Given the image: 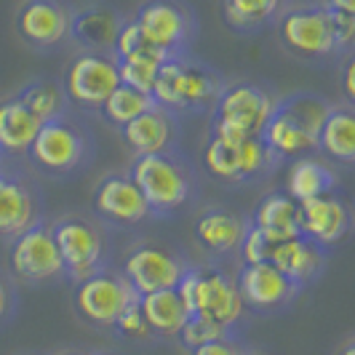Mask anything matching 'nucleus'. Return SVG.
I'll return each instance as SVG.
<instances>
[{"mask_svg": "<svg viewBox=\"0 0 355 355\" xmlns=\"http://www.w3.org/2000/svg\"><path fill=\"white\" fill-rule=\"evenodd\" d=\"M125 174L139 187L153 219H171L200 200V174L182 147L134 155Z\"/></svg>", "mask_w": 355, "mask_h": 355, "instance_id": "1", "label": "nucleus"}, {"mask_svg": "<svg viewBox=\"0 0 355 355\" xmlns=\"http://www.w3.org/2000/svg\"><path fill=\"white\" fill-rule=\"evenodd\" d=\"M225 83H227L225 72L216 70L214 64L193 53H179L163 59L150 94L155 105L171 110L179 118H190L211 112Z\"/></svg>", "mask_w": 355, "mask_h": 355, "instance_id": "2", "label": "nucleus"}, {"mask_svg": "<svg viewBox=\"0 0 355 355\" xmlns=\"http://www.w3.org/2000/svg\"><path fill=\"white\" fill-rule=\"evenodd\" d=\"M329 110H331V102L320 94H313V91L286 94L281 99H275L259 137L281 163L315 155L318 128L323 118L329 115Z\"/></svg>", "mask_w": 355, "mask_h": 355, "instance_id": "3", "label": "nucleus"}, {"mask_svg": "<svg viewBox=\"0 0 355 355\" xmlns=\"http://www.w3.org/2000/svg\"><path fill=\"white\" fill-rule=\"evenodd\" d=\"M174 288L190 315L214 320L232 334H241L246 307L235 288V272L225 262L206 259L203 265H190Z\"/></svg>", "mask_w": 355, "mask_h": 355, "instance_id": "4", "label": "nucleus"}, {"mask_svg": "<svg viewBox=\"0 0 355 355\" xmlns=\"http://www.w3.org/2000/svg\"><path fill=\"white\" fill-rule=\"evenodd\" d=\"M24 158L33 163L35 171L46 177H75L91 168V163L96 158V137L83 121L72 118V112H67L56 121L40 123Z\"/></svg>", "mask_w": 355, "mask_h": 355, "instance_id": "5", "label": "nucleus"}, {"mask_svg": "<svg viewBox=\"0 0 355 355\" xmlns=\"http://www.w3.org/2000/svg\"><path fill=\"white\" fill-rule=\"evenodd\" d=\"M272 24L284 51L300 62H329L345 56L339 46L334 14L323 3H288Z\"/></svg>", "mask_w": 355, "mask_h": 355, "instance_id": "6", "label": "nucleus"}, {"mask_svg": "<svg viewBox=\"0 0 355 355\" xmlns=\"http://www.w3.org/2000/svg\"><path fill=\"white\" fill-rule=\"evenodd\" d=\"M49 225L62 259L64 278L70 284H78L99 272L102 267L112 265V235L99 219H91L83 214H64Z\"/></svg>", "mask_w": 355, "mask_h": 355, "instance_id": "7", "label": "nucleus"}, {"mask_svg": "<svg viewBox=\"0 0 355 355\" xmlns=\"http://www.w3.org/2000/svg\"><path fill=\"white\" fill-rule=\"evenodd\" d=\"M275 96L254 80H227L211 107L209 137L225 142H243L259 137L265 128Z\"/></svg>", "mask_w": 355, "mask_h": 355, "instance_id": "8", "label": "nucleus"}, {"mask_svg": "<svg viewBox=\"0 0 355 355\" xmlns=\"http://www.w3.org/2000/svg\"><path fill=\"white\" fill-rule=\"evenodd\" d=\"M284 163L270 153L262 137H251L243 142H225L209 137L203 147V168L206 174L225 187H243L270 179Z\"/></svg>", "mask_w": 355, "mask_h": 355, "instance_id": "9", "label": "nucleus"}, {"mask_svg": "<svg viewBox=\"0 0 355 355\" xmlns=\"http://www.w3.org/2000/svg\"><path fill=\"white\" fill-rule=\"evenodd\" d=\"M131 19L163 56L190 53L198 40V17L184 0H144Z\"/></svg>", "mask_w": 355, "mask_h": 355, "instance_id": "10", "label": "nucleus"}, {"mask_svg": "<svg viewBox=\"0 0 355 355\" xmlns=\"http://www.w3.org/2000/svg\"><path fill=\"white\" fill-rule=\"evenodd\" d=\"M72 286H75V291H72L75 313L94 329H105V331L112 329V323L128 304L139 300V294L131 288L123 272L112 265L102 267L99 272H94Z\"/></svg>", "mask_w": 355, "mask_h": 355, "instance_id": "11", "label": "nucleus"}, {"mask_svg": "<svg viewBox=\"0 0 355 355\" xmlns=\"http://www.w3.org/2000/svg\"><path fill=\"white\" fill-rule=\"evenodd\" d=\"M121 86L115 53L78 51L62 75V89L70 105L80 110H99L102 102Z\"/></svg>", "mask_w": 355, "mask_h": 355, "instance_id": "12", "label": "nucleus"}, {"mask_svg": "<svg viewBox=\"0 0 355 355\" xmlns=\"http://www.w3.org/2000/svg\"><path fill=\"white\" fill-rule=\"evenodd\" d=\"M235 288L246 313L254 315H278L300 300L302 288L286 278L272 262L259 265H238L235 270Z\"/></svg>", "mask_w": 355, "mask_h": 355, "instance_id": "13", "label": "nucleus"}, {"mask_svg": "<svg viewBox=\"0 0 355 355\" xmlns=\"http://www.w3.org/2000/svg\"><path fill=\"white\" fill-rule=\"evenodd\" d=\"M8 265H11V278L30 286L64 278L51 225L46 219L8 241Z\"/></svg>", "mask_w": 355, "mask_h": 355, "instance_id": "14", "label": "nucleus"}, {"mask_svg": "<svg viewBox=\"0 0 355 355\" xmlns=\"http://www.w3.org/2000/svg\"><path fill=\"white\" fill-rule=\"evenodd\" d=\"M187 267L190 262L184 254L163 243H137L125 251L118 270L137 294H150L160 288H174Z\"/></svg>", "mask_w": 355, "mask_h": 355, "instance_id": "15", "label": "nucleus"}, {"mask_svg": "<svg viewBox=\"0 0 355 355\" xmlns=\"http://www.w3.org/2000/svg\"><path fill=\"white\" fill-rule=\"evenodd\" d=\"M70 0H21L14 14V27L24 46L33 51H53L70 40Z\"/></svg>", "mask_w": 355, "mask_h": 355, "instance_id": "16", "label": "nucleus"}, {"mask_svg": "<svg viewBox=\"0 0 355 355\" xmlns=\"http://www.w3.org/2000/svg\"><path fill=\"white\" fill-rule=\"evenodd\" d=\"M91 206H94V214L99 216V222L107 227L131 230L147 219H153L139 187L131 182L128 174H121V171H110L96 182L91 193Z\"/></svg>", "mask_w": 355, "mask_h": 355, "instance_id": "17", "label": "nucleus"}, {"mask_svg": "<svg viewBox=\"0 0 355 355\" xmlns=\"http://www.w3.org/2000/svg\"><path fill=\"white\" fill-rule=\"evenodd\" d=\"M43 219L46 203L35 182L21 171L0 168V238L11 241Z\"/></svg>", "mask_w": 355, "mask_h": 355, "instance_id": "18", "label": "nucleus"}, {"mask_svg": "<svg viewBox=\"0 0 355 355\" xmlns=\"http://www.w3.org/2000/svg\"><path fill=\"white\" fill-rule=\"evenodd\" d=\"M246 230H249V216L219 203L203 206L193 222L196 243L203 249L206 259H214V262H227L230 257H235Z\"/></svg>", "mask_w": 355, "mask_h": 355, "instance_id": "19", "label": "nucleus"}, {"mask_svg": "<svg viewBox=\"0 0 355 355\" xmlns=\"http://www.w3.org/2000/svg\"><path fill=\"white\" fill-rule=\"evenodd\" d=\"M300 230L323 249L342 243L353 230V211L347 200L337 193L300 200Z\"/></svg>", "mask_w": 355, "mask_h": 355, "instance_id": "20", "label": "nucleus"}, {"mask_svg": "<svg viewBox=\"0 0 355 355\" xmlns=\"http://www.w3.org/2000/svg\"><path fill=\"white\" fill-rule=\"evenodd\" d=\"M125 147L134 155H153L182 147V118L171 110L153 105L121 128Z\"/></svg>", "mask_w": 355, "mask_h": 355, "instance_id": "21", "label": "nucleus"}, {"mask_svg": "<svg viewBox=\"0 0 355 355\" xmlns=\"http://www.w3.org/2000/svg\"><path fill=\"white\" fill-rule=\"evenodd\" d=\"M123 21V14L118 8H110V6L94 3V6L75 8L70 21V40L78 46V51L112 53Z\"/></svg>", "mask_w": 355, "mask_h": 355, "instance_id": "22", "label": "nucleus"}, {"mask_svg": "<svg viewBox=\"0 0 355 355\" xmlns=\"http://www.w3.org/2000/svg\"><path fill=\"white\" fill-rule=\"evenodd\" d=\"M270 262L304 291L307 286H313L323 275V270L329 265V257H326V249L318 246L315 241L297 235V238L275 243L272 254H270Z\"/></svg>", "mask_w": 355, "mask_h": 355, "instance_id": "23", "label": "nucleus"}, {"mask_svg": "<svg viewBox=\"0 0 355 355\" xmlns=\"http://www.w3.org/2000/svg\"><path fill=\"white\" fill-rule=\"evenodd\" d=\"M249 225L257 227L272 243L297 238V235H302V230H300V203L286 190H270L257 200L254 211L249 214Z\"/></svg>", "mask_w": 355, "mask_h": 355, "instance_id": "24", "label": "nucleus"}, {"mask_svg": "<svg viewBox=\"0 0 355 355\" xmlns=\"http://www.w3.org/2000/svg\"><path fill=\"white\" fill-rule=\"evenodd\" d=\"M315 153L350 168L355 163V112L350 105H331L315 139Z\"/></svg>", "mask_w": 355, "mask_h": 355, "instance_id": "25", "label": "nucleus"}, {"mask_svg": "<svg viewBox=\"0 0 355 355\" xmlns=\"http://www.w3.org/2000/svg\"><path fill=\"white\" fill-rule=\"evenodd\" d=\"M139 310L158 342L160 339H177L184 320L190 318L177 288H160V291L139 294Z\"/></svg>", "mask_w": 355, "mask_h": 355, "instance_id": "26", "label": "nucleus"}, {"mask_svg": "<svg viewBox=\"0 0 355 355\" xmlns=\"http://www.w3.org/2000/svg\"><path fill=\"white\" fill-rule=\"evenodd\" d=\"M40 121L19 102L17 96L0 99V153L24 158L35 139Z\"/></svg>", "mask_w": 355, "mask_h": 355, "instance_id": "27", "label": "nucleus"}, {"mask_svg": "<svg viewBox=\"0 0 355 355\" xmlns=\"http://www.w3.org/2000/svg\"><path fill=\"white\" fill-rule=\"evenodd\" d=\"M339 177L329 163H323L315 155H304L297 158L288 168V179H286V193L294 198L297 203L307 200V198H318L326 193H337Z\"/></svg>", "mask_w": 355, "mask_h": 355, "instance_id": "28", "label": "nucleus"}, {"mask_svg": "<svg viewBox=\"0 0 355 355\" xmlns=\"http://www.w3.org/2000/svg\"><path fill=\"white\" fill-rule=\"evenodd\" d=\"M14 96H17L19 102L27 107L33 115H35L40 123L56 121V118L67 115V112L72 110L70 99H67V94H64V89H62V80L46 78V75L27 80Z\"/></svg>", "mask_w": 355, "mask_h": 355, "instance_id": "29", "label": "nucleus"}, {"mask_svg": "<svg viewBox=\"0 0 355 355\" xmlns=\"http://www.w3.org/2000/svg\"><path fill=\"white\" fill-rule=\"evenodd\" d=\"M288 0H222V19L232 33L249 35L270 27Z\"/></svg>", "mask_w": 355, "mask_h": 355, "instance_id": "30", "label": "nucleus"}, {"mask_svg": "<svg viewBox=\"0 0 355 355\" xmlns=\"http://www.w3.org/2000/svg\"><path fill=\"white\" fill-rule=\"evenodd\" d=\"M153 105H155V99H153L150 91H139V89H134V86L121 83V86L102 102V107H99L96 112L102 115V121H105L107 125H112V128L121 131L128 121H134L137 115H142L144 110H150Z\"/></svg>", "mask_w": 355, "mask_h": 355, "instance_id": "31", "label": "nucleus"}, {"mask_svg": "<svg viewBox=\"0 0 355 355\" xmlns=\"http://www.w3.org/2000/svg\"><path fill=\"white\" fill-rule=\"evenodd\" d=\"M163 59H168V56H160V53H139V56H123V59H118L121 83L134 86V89H139V91H150L153 83H155V75H158Z\"/></svg>", "mask_w": 355, "mask_h": 355, "instance_id": "32", "label": "nucleus"}, {"mask_svg": "<svg viewBox=\"0 0 355 355\" xmlns=\"http://www.w3.org/2000/svg\"><path fill=\"white\" fill-rule=\"evenodd\" d=\"M110 331H112L118 339H125V342H139V345L158 342L155 334L150 331V326H147V320H144L142 310H139V300H134V302L125 307L123 313L118 315V320L112 323Z\"/></svg>", "mask_w": 355, "mask_h": 355, "instance_id": "33", "label": "nucleus"}, {"mask_svg": "<svg viewBox=\"0 0 355 355\" xmlns=\"http://www.w3.org/2000/svg\"><path fill=\"white\" fill-rule=\"evenodd\" d=\"M225 334H232V331L222 329V326H219V323H214V320L190 315V318L184 320V326H182V331H179L177 342L182 345V347H184V350H193V347H198V345H203V342H211V339L225 337Z\"/></svg>", "mask_w": 355, "mask_h": 355, "instance_id": "34", "label": "nucleus"}, {"mask_svg": "<svg viewBox=\"0 0 355 355\" xmlns=\"http://www.w3.org/2000/svg\"><path fill=\"white\" fill-rule=\"evenodd\" d=\"M272 246H275L272 241H267L262 232L249 225V230H246V235H243V241H241V246H238V251H235V257H238V262H241V265H259V262H270Z\"/></svg>", "mask_w": 355, "mask_h": 355, "instance_id": "35", "label": "nucleus"}, {"mask_svg": "<svg viewBox=\"0 0 355 355\" xmlns=\"http://www.w3.org/2000/svg\"><path fill=\"white\" fill-rule=\"evenodd\" d=\"M249 353V345L243 342L241 334H225L211 342H203L190 350V355H246Z\"/></svg>", "mask_w": 355, "mask_h": 355, "instance_id": "36", "label": "nucleus"}, {"mask_svg": "<svg viewBox=\"0 0 355 355\" xmlns=\"http://www.w3.org/2000/svg\"><path fill=\"white\" fill-rule=\"evenodd\" d=\"M17 307H19L17 288H14V284L6 275H0V326H6V323L14 320Z\"/></svg>", "mask_w": 355, "mask_h": 355, "instance_id": "37", "label": "nucleus"}, {"mask_svg": "<svg viewBox=\"0 0 355 355\" xmlns=\"http://www.w3.org/2000/svg\"><path fill=\"white\" fill-rule=\"evenodd\" d=\"M342 94H345V105L355 102V56L353 51L345 53V67H342Z\"/></svg>", "mask_w": 355, "mask_h": 355, "instance_id": "38", "label": "nucleus"}, {"mask_svg": "<svg viewBox=\"0 0 355 355\" xmlns=\"http://www.w3.org/2000/svg\"><path fill=\"white\" fill-rule=\"evenodd\" d=\"M323 6L331 14H345V17H355V3L353 0H323Z\"/></svg>", "mask_w": 355, "mask_h": 355, "instance_id": "39", "label": "nucleus"}, {"mask_svg": "<svg viewBox=\"0 0 355 355\" xmlns=\"http://www.w3.org/2000/svg\"><path fill=\"white\" fill-rule=\"evenodd\" d=\"M339 355H355V342H353V339H347V345L339 350Z\"/></svg>", "mask_w": 355, "mask_h": 355, "instance_id": "40", "label": "nucleus"}, {"mask_svg": "<svg viewBox=\"0 0 355 355\" xmlns=\"http://www.w3.org/2000/svg\"><path fill=\"white\" fill-rule=\"evenodd\" d=\"M89 355H118V353H112V350H91Z\"/></svg>", "mask_w": 355, "mask_h": 355, "instance_id": "41", "label": "nucleus"}, {"mask_svg": "<svg viewBox=\"0 0 355 355\" xmlns=\"http://www.w3.org/2000/svg\"><path fill=\"white\" fill-rule=\"evenodd\" d=\"M56 355H89V353H80V350H62V353Z\"/></svg>", "mask_w": 355, "mask_h": 355, "instance_id": "42", "label": "nucleus"}, {"mask_svg": "<svg viewBox=\"0 0 355 355\" xmlns=\"http://www.w3.org/2000/svg\"><path fill=\"white\" fill-rule=\"evenodd\" d=\"M246 355H267V353H259V350H251V347H249V353H246Z\"/></svg>", "mask_w": 355, "mask_h": 355, "instance_id": "43", "label": "nucleus"}, {"mask_svg": "<svg viewBox=\"0 0 355 355\" xmlns=\"http://www.w3.org/2000/svg\"><path fill=\"white\" fill-rule=\"evenodd\" d=\"M3 160H6V155H3V153H0V166H3Z\"/></svg>", "mask_w": 355, "mask_h": 355, "instance_id": "44", "label": "nucleus"}, {"mask_svg": "<svg viewBox=\"0 0 355 355\" xmlns=\"http://www.w3.org/2000/svg\"><path fill=\"white\" fill-rule=\"evenodd\" d=\"M0 168H3V166H0Z\"/></svg>", "mask_w": 355, "mask_h": 355, "instance_id": "45", "label": "nucleus"}]
</instances>
